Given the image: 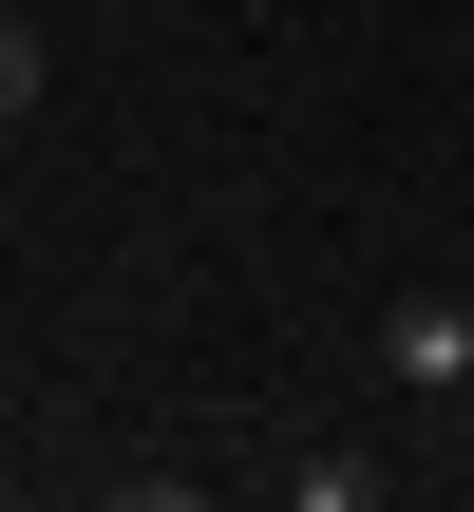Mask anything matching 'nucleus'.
I'll use <instances>...</instances> for the list:
<instances>
[{"label": "nucleus", "mask_w": 474, "mask_h": 512, "mask_svg": "<svg viewBox=\"0 0 474 512\" xmlns=\"http://www.w3.org/2000/svg\"><path fill=\"white\" fill-rule=\"evenodd\" d=\"M380 380H418V399H474V304H380Z\"/></svg>", "instance_id": "obj_1"}, {"label": "nucleus", "mask_w": 474, "mask_h": 512, "mask_svg": "<svg viewBox=\"0 0 474 512\" xmlns=\"http://www.w3.org/2000/svg\"><path fill=\"white\" fill-rule=\"evenodd\" d=\"M19 95H38V38H19V0H0V114H19Z\"/></svg>", "instance_id": "obj_2"}]
</instances>
